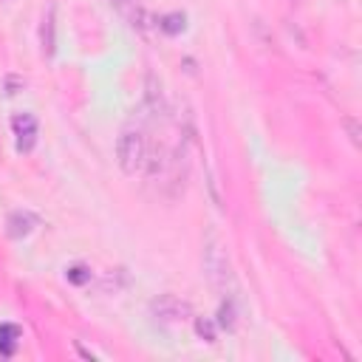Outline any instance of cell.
Returning a JSON list of instances; mask_svg holds the SVG:
<instances>
[{"instance_id":"8992f818","label":"cell","mask_w":362,"mask_h":362,"mask_svg":"<svg viewBox=\"0 0 362 362\" xmlns=\"http://www.w3.org/2000/svg\"><path fill=\"white\" fill-rule=\"evenodd\" d=\"M18 339H20V328H18V325H12V323L0 325V354L12 356L15 348H18Z\"/></svg>"},{"instance_id":"30bf717a","label":"cell","mask_w":362,"mask_h":362,"mask_svg":"<svg viewBox=\"0 0 362 362\" xmlns=\"http://www.w3.org/2000/svg\"><path fill=\"white\" fill-rule=\"evenodd\" d=\"M65 277H68L74 286H85V283L91 280V272H88L85 266H71V269L65 272Z\"/></svg>"},{"instance_id":"ba28073f","label":"cell","mask_w":362,"mask_h":362,"mask_svg":"<svg viewBox=\"0 0 362 362\" xmlns=\"http://www.w3.org/2000/svg\"><path fill=\"white\" fill-rule=\"evenodd\" d=\"M158 29H161V32H167V35H178L181 29H185V15H178V12L164 15V18L158 20Z\"/></svg>"},{"instance_id":"9c48e42d","label":"cell","mask_w":362,"mask_h":362,"mask_svg":"<svg viewBox=\"0 0 362 362\" xmlns=\"http://www.w3.org/2000/svg\"><path fill=\"white\" fill-rule=\"evenodd\" d=\"M218 325L227 328V331L235 328V300H224V306L218 311Z\"/></svg>"},{"instance_id":"277c9868","label":"cell","mask_w":362,"mask_h":362,"mask_svg":"<svg viewBox=\"0 0 362 362\" xmlns=\"http://www.w3.org/2000/svg\"><path fill=\"white\" fill-rule=\"evenodd\" d=\"M153 314L158 320H185V317H190V303L178 300L173 294H164L153 303Z\"/></svg>"},{"instance_id":"8fae6325","label":"cell","mask_w":362,"mask_h":362,"mask_svg":"<svg viewBox=\"0 0 362 362\" xmlns=\"http://www.w3.org/2000/svg\"><path fill=\"white\" fill-rule=\"evenodd\" d=\"M196 331H199L207 342H216V339H218V334H216V323H213V320H196Z\"/></svg>"},{"instance_id":"6da1fadb","label":"cell","mask_w":362,"mask_h":362,"mask_svg":"<svg viewBox=\"0 0 362 362\" xmlns=\"http://www.w3.org/2000/svg\"><path fill=\"white\" fill-rule=\"evenodd\" d=\"M204 272H207L210 283L221 292V297H224V300H235V292H238L235 272H232V266H230L227 252L218 246V241H216V238H210V241H207V246H204Z\"/></svg>"},{"instance_id":"7a4b0ae2","label":"cell","mask_w":362,"mask_h":362,"mask_svg":"<svg viewBox=\"0 0 362 362\" xmlns=\"http://www.w3.org/2000/svg\"><path fill=\"white\" fill-rule=\"evenodd\" d=\"M116 156H119V164L127 175H136L147 167V142L139 130H125L119 136V144H116Z\"/></svg>"},{"instance_id":"5b68a950","label":"cell","mask_w":362,"mask_h":362,"mask_svg":"<svg viewBox=\"0 0 362 362\" xmlns=\"http://www.w3.org/2000/svg\"><path fill=\"white\" fill-rule=\"evenodd\" d=\"M54 32H57V9L54 6H49V12H46V18H43V26H40V46H43V51L51 57L54 54V49H57V37H54Z\"/></svg>"},{"instance_id":"3957f363","label":"cell","mask_w":362,"mask_h":362,"mask_svg":"<svg viewBox=\"0 0 362 362\" xmlns=\"http://www.w3.org/2000/svg\"><path fill=\"white\" fill-rule=\"evenodd\" d=\"M12 130L18 136V150L20 153H29L37 142V119L32 113H18L12 119Z\"/></svg>"},{"instance_id":"52a82bcc","label":"cell","mask_w":362,"mask_h":362,"mask_svg":"<svg viewBox=\"0 0 362 362\" xmlns=\"http://www.w3.org/2000/svg\"><path fill=\"white\" fill-rule=\"evenodd\" d=\"M32 216L29 213H15L12 218H9V232L15 235V238H23V235H29V230H32Z\"/></svg>"}]
</instances>
